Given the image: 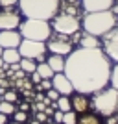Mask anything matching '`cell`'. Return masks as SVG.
<instances>
[{
    "mask_svg": "<svg viewBox=\"0 0 118 124\" xmlns=\"http://www.w3.org/2000/svg\"><path fill=\"white\" fill-rule=\"evenodd\" d=\"M52 28L56 30V33H61V35H74L76 31H79L81 28V21L77 15H72V13H57L54 19H52Z\"/></svg>",
    "mask_w": 118,
    "mask_h": 124,
    "instance_id": "obj_6",
    "label": "cell"
},
{
    "mask_svg": "<svg viewBox=\"0 0 118 124\" xmlns=\"http://www.w3.org/2000/svg\"><path fill=\"white\" fill-rule=\"evenodd\" d=\"M37 120H39V122H48V115L44 113V111H39V113H37Z\"/></svg>",
    "mask_w": 118,
    "mask_h": 124,
    "instance_id": "obj_31",
    "label": "cell"
},
{
    "mask_svg": "<svg viewBox=\"0 0 118 124\" xmlns=\"http://www.w3.org/2000/svg\"><path fill=\"white\" fill-rule=\"evenodd\" d=\"M111 59L100 48H74L65 57V76L70 80L76 93L94 94L109 85Z\"/></svg>",
    "mask_w": 118,
    "mask_h": 124,
    "instance_id": "obj_1",
    "label": "cell"
},
{
    "mask_svg": "<svg viewBox=\"0 0 118 124\" xmlns=\"http://www.w3.org/2000/svg\"><path fill=\"white\" fill-rule=\"evenodd\" d=\"M17 4H19V0H0V8H4V9H11Z\"/></svg>",
    "mask_w": 118,
    "mask_h": 124,
    "instance_id": "obj_25",
    "label": "cell"
},
{
    "mask_svg": "<svg viewBox=\"0 0 118 124\" xmlns=\"http://www.w3.org/2000/svg\"><path fill=\"white\" fill-rule=\"evenodd\" d=\"M31 124H41V122H39V120H33V122H31Z\"/></svg>",
    "mask_w": 118,
    "mask_h": 124,
    "instance_id": "obj_39",
    "label": "cell"
},
{
    "mask_svg": "<svg viewBox=\"0 0 118 124\" xmlns=\"http://www.w3.org/2000/svg\"><path fill=\"white\" fill-rule=\"evenodd\" d=\"M46 96H48V98H50V100H54V102H56V100L59 98V93H57L56 89L52 87V89H48V93H46Z\"/></svg>",
    "mask_w": 118,
    "mask_h": 124,
    "instance_id": "obj_29",
    "label": "cell"
},
{
    "mask_svg": "<svg viewBox=\"0 0 118 124\" xmlns=\"http://www.w3.org/2000/svg\"><path fill=\"white\" fill-rule=\"evenodd\" d=\"M19 52L22 57L28 59H35V61H44V54H46V43L42 41H31V39H22L19 45Z\"/></svg>",
    "mask_w": 118,
    "mask_h": 124,
    "instance_id": "obj_7",
    "label": "cell"
},
{
    "mask_svg": "<svg viewBox=\"0 0 118 124\" xmlns=\"http://www.w3.org/2000/svg\"><path fill=\"white\" fill-rule=\"evenodd\" d=\"M52 87L56 89L59 94H65V96H68V94L74 91L70 80L65 76V72H56L54 76H52Z\"/></svg>",
    "mask_w": 118,
    "mask_h": 124,
    "instance_id": "obj_12",
    "label": "cell"
},
{
    "mask_svg": "<svg viewBox=\"0 0 118 124\" xmlns=\"http://www.w3.org/2000/svg\"><path fill=\"white\" fill-rule=\"evenodd\" d=\"M6 67V63H4V59H2V56H0V69H4Z\"/></svg>",
    "mask_w": 118,
    "mask_h": 124,
    "instance_id": "obj_37",
    "label": "cell"
},
{
    "mask_svg": "<svg viewBox=\"0 0 118 124\" xmlns=\"http://www.w3.org/2000/svg\"><path fill=\"white\" fill-rule=\"evenodd\" d=\"M109 83H111V87H114L118 91V63L111 69V78H109Z\"/></svg>",
    "mask_w": 118,
    "mask_h": 124,
    "instance_id": "obj_24",
    "label": "cell"
},
{
    "mask_svg": "<svg viewBox=\"0 0 118 124\" xmlns=\"http://www.w3.org/2000/svg\"><path fill=\"white\" fill-rule=\"evenodd\" d=\"M77 122V117H76V111H65V115H63V122L61 124H76Z\"/></svg>",
    "mask_w": 118,
    "mask_h": 124,
    "instance_id": "obj_23",
    "label": "cell"
},
{
    "mask_svg": "<svg viewBox=\"0 0 118 124\" xmlns=\"http://www.w3.org/2000/svg\"><path fill=\"white\" fill-rule=\"evenodd\" d=\"M114 2H116V4L113 6V11H114V13H116V17H118V0H114Z\"/></svg>",
    "mask_w": 118,
    "mask_h": 124,
    "instance_id": "obj_36",
    "label": "cell"
},
{
    "mask_svg": "<svg viewBox=\"0 0 118 124\" xmlns=\"http://www.w3.org/2000/svg\"><path fill=\"white\" fill-rule=\"evenodd\" d=\"M26 119H28V113H26V111H19V109H17L15 113H13V120H19V122H24Z\"/></svg>",
    "mask_w": 118,
    "mask_h": 124,
    "instance_id": "obj_26",
    "label": "cell"
},
{
    "mask_svg": "<svg viewBox=\"0 0 118 124\" xmlns=\"http://www.w3.org/2000/svg\"><path fill=\"white\" fill-rule=\"evenodd\" d=\"M37 87L39 89H52V80H41V83H37Z\"/></svg>",
    "mask_w": 118,
    "mask_h": 124,
    "instance_id": "obj_28",
    "label": "cell"
},
{
    "mask_svg": "<svg viewBox=\"0 0 118 124\" xmlns=\"http://www.w3.org/2000/svg\"><path fill=\"white\" fill-rule=\"evenodd\" d=\"M54 108L65 113V111H70V109H72V102H70V98H68V96H65V94H63V96H59V98L54 102Z\"/></svg>",
    "mask_w": 118,
    "mask_h": 124,
    "instance_id": "obj_19",
    "label": "cell"
},
{
    "mask_svg": "<svg viewBox=\"0 0 118 124\" xmlns=\"http://www.w3.org/2000/svg\"><path fill=\"white\" fill-rule=\"evenodd\" d=\"M90 106L98 115L113 117L118 111V91L114 87H103L102 91L94 93Z\"/></svg>",
    "mask_w": 118,
    "mask_h": 124,
    "instance_id": "obj_4",
    "label": "cell"
},
{
    "mask_svg": "<svg viewBox=\"0 0 118 124\" xmlns=\"http://www.w3.org/2000/svg\"><path fill=\"white\" fill-rule=\"evenodd\" d=\"M22 41L21 31L17 30H0V46L2 48H19Z\"/></svg>",
    "mask_w": 118,
    "mask_h": 124,
    "instance_id": "obj_11",
    "label": "cell"
},
{
    "mask_svg": "<svg viewBox=\"0 0 118 124\" xmlns=\"http://www.w3.org/2000/svg\"><path fill=\"white\" fill-rule=\"evenodd\" d=\"M2 96H4L6 102H15V100H17V93H15V91H13V93H11V91H7V93H4Z\"/></svg>",
    "mask_w": 118,
    "mask_h": 124,
    "instance_id": "obj_27",
    "label": "cell"
},
{
    "mask_svg": "<svg viewBox=\"0 0 118 124\" xmlns=\"http://www.w3.org/2000/svg\"><path fill=\"white\" fill-rule=\"evenodd\" d=\"M0 124H7V115L0 113Z\"/></svg>",
    "mask_w": 118,
    "mask_h": 124,
    "instance_id": "obj_33",
    "label": "cell"
},
{
    "mask_svg": "<svg viewBox=\"0 0 118 124\" xmlns=\"http://www.w3.org/2000/svg\"><path fill=\"white\" fill-rule=\"evenodd\" d=\"M22 39H31V41H42L46 43L52 37V24L42 19H26L19 26Z\"/></svg>",
    "mask_w": 118,
    "mask_h": 124,
    "instance_id": "obj_5",
    "label": "cell"
},
{
    "mask_svg": "<svg viewBox=\"0 0 118 124\" xmlns=\"http://www.w3.org/2000/svg\"><path fill=\"white\" fill-rule=\"evenodd\" d=\"M46 63L50 65V69L54 72H63L65 70V56H57V54H52L46 59Z\"/></svg>",
    "mask_w": 118,
    "mask_h": 124,
    "instance_id": "obj_17",
    "label": "cell"
},
{
    "mask_svg": "<svg viewBox=\"0 0 118 124\" xmlns=\"http://www.w3.org/2000/svg\"><path fill=\"white\" fill-rule=\"evenodd\" d=\"M21 15L13 9L0 11V30H17L21 26Z\"/></svg>",
    "mask_w": 118,
    "mask_h": 124,
    "instance_id": "obj_10",
    "label": "cell"
},
{
    "mask_svg": "<svg viewBox=\"0 0 118 124\" xmlns=\"http://www.w3.org/2000/svg\"><path fill=\"white\" fill-rule=\"evenodd\" d=\"M46 50L52 52V54H57V56H65L67 57L68 54L74 50V45H72V41L67 35L57 33L56 37H50V39L46 41Z\"/></svg>",
    "mask_w": 118,
    "mask_h": 124,
    "instance_id": "obj_8",
    "label": "cell"
},
{
    "mask_svg": "<svg viewBox=\"0 0 118 124\" xmlns=\"http://www.w3.org/2000/svg\"><path fill=\"white\" fill-rule=\"evenodd\" d=\"M44 113H46V115H54V109H52V108H44Z\"/></svg>",
    "mask_w": 118,
    "mask_h": 124,
    "instance_id": "obj_35",
    "label": "cell"
},
{
    "mask_svg": "<svg viewBox=\"0 0 118 124\" xmlns=\"http://www.w3.org/2000/svg\"><path fill=\"white\" fill-rule=\"evenodd\" d=\"M63 111H59V109H57V111H54V122H57V124H61L63 122Z\"/></svg>",
    "mask_w": 118,
    "mask_h": 124,
    "instance_id": "obj_30",
    "label": "cell"
},
{
    "mask_svg": "<svg viewBox=\"0 0 118 124\" xmlns=\"http://www.w3.org/2000/svg\"><path fill=\"white\" fill-rule=\"evenodd\" d=\"M19 65H21V69L24 70L26 74L35 72V69H37V63H35V59H28V57H21Z\"/></svg>",
    "mask_w": 118,
    "mask_h": 124,
    "instance_id": "obj_20",
    "label": "cell"
},
{
    "mask_svg": "<svg viewBox=\"0 0 118 124\" xmlns=\"http://www.w3.org/2000/svg\"><path fill=\"white\" fill-rule=\"evenodd\" d=\"M37 72H39V76L42 78V80H52V76H54V70L50 69V65H48L46 61H41L39 65H37V69H35Z\"/></svg>",
    "mask_w": 118,
    "mask_h": 124,
    "instance_id": "obj_18",
    "label": "cell"
},
{
    "mask_svg": "<svg viewBox=\"0 0 118 124\" xmlns=\"http://www.w3.org/2000/svg\"><path fill=\"white\" fill-rule=\"evenodd\" d=\"M79 46H83V48H100L102 46V43H100V39H98L96 35H90V33H83L81 37H79Z\"/></svg>",
    "mask_w": 118,
    "mask_h": 124,
    "instance_id": "obj_16",
    "label": "cell"
},
{
    "mask_svg": "<svg viewBox=\"0 0 118 124\" xmlns=\"http://www.w3.org/2000/svg\"><path fill=\"white\" fill-rule=\"evenodd\" d=\"M83 30L96 37H103L107 31H111L118 24V17L113 9H103V11H92L85 13V19L81 21Z\"/></svg>",
    "mask_w": 118,
    "mask_h": 124,
    "instance_id": "obj_2",
    "label": "cell"
},
{
    "mask_svg": "<svg viewBox=\"0 0 118 124\" xmlns=\"http://www.w3.org/2000/svg\"><path fill=\"white\" fill-rule=\"evenodd\" d=\"M76 124H102L100 119H98V115H92V113H85L81 119H77Z\"/></svg>",
    "mask_w": 118,
    "mask_h": 124,
    "instance_id": "obj_21",
    "label": "cell"
},
{
    "mask_svg": "<svg viewBox=\"0 0 118 124\" xmlns=\"http://www.w3.org/2000/svg\"><path fill=\"white\" fill-rule=\"evenodd\" d=\"M9 124H24V122H19V120H11Z\"/></svg>",
    "mask_w": 118,
    "mask_h": 124,
    "instance_id": "obj_38",
    "label": "cell"
},
{
    "mask_svg": "<svg viewBox=\"0 0 118 124\" xmlns=\"http://www.w3.org/2000/svg\"><path fill=\"white\" fill-rule=\"evenodd\" d=\"M50 124H57V122H50Z\"/></svg>",
    "mask_w": 118,
    "mask_h": 124,
    "instance_id": "obj_42",
    "label": "cell"
},
{
    "mask_svg": "<svg viewBox=\"0 0 118 124\" xmlns=\"http://www.w3.org/2000/svg\"><path fill=\"white\" fill-rule=\"evenodd\" d=\"M2 52H4V48H2V46H0V56H2Z\"/></svg>",
    "mask_w": 118,
    "mask_h": 124,
    "instance_id": "obj_40",
    "label": "cell"
},
{
    "mask_svg": "<svg viewBox=\"0 0 118 124\" xmlns=\"http://www.w3.org/2000/svg\"><path fill=\"white\" fill-rule=\"evenodd\" d=\"M30 76H31V82H33V83H41V80H42V78L39 76V72H37V70H35V72H31Z\"/></svg>",
    "mask_w": 118,
    "mask_h": 124,
    "instance_id": "obj_32",
    "label": "cell"
},
{
    "mask_svg": "<svg viewBox=\"0 0 118 124\" xmlns=\"http://www.w3.org/2000/svg\"><path fill=\"white\" fill-rule=\"evenodd\" d=\"M90 108V102L85 94L77 93L74 98H72V109L76 111V113H87V109Z\"/></svg>",
    "mask_w": 118,
    "mask_h": 124,
    "instance_id": "obj_14",
    "label": "cell"
},
{
    "mask_svg": "<svg viewBox=\"0 0 118 124\" xmlns=\"http://www.w3.org/2000/svg\"><path fill=\"white\" fill-rule=\"evenodd\" d=\"M59 6L61 0H19V8L26 19L52 21L57 15Z\"/></svg>",
    "mask_w": 118,
    "mask_h": 124,
    "instance_id": "obj_3",
    "label": "cell"
},
{
    "mask_svg": "<svg viewBox=\"0 0 118 124\" xmlns=\"http://www.w3.org/2000/svg\"><path fill=\"white\" fill-rule=\"evenodd\" d=\"M7 85H9V82L4 80V78H0V87H7Z\"/></svg>",
    "mask_w": 118,
    "mask_h": 124,
    "instance_id": "obj_34",
    "label": "cell"
},
{
    "mask_svg": "<svg viewBox=\"0 0 118 124\" xmlns=\"http://www.w3.org/2000/svg\"><path fill=\"white\" fill-rule=\"evenodd\" d=\"M113 6H114V0H83V9H85V13L113 9Z\"/></svg>",
    "mask_w": 118,
    "mask_h": 124,
    "instance_id": "obj_13",
    "label": "cell"
},
{
    "mask_svg": "<svg viewBox=\"0 0 118 124\" xmlns=\"http://www.w3.org/2000/svg\"><path fill=\"white\" fill-rule=\"evenodd\" d=\"M68 2H76V0H68Z\"/></svg>",
    "mask_w": 118,
    "mask_h": 124,
    "instance_id": "obj_41",
    "label": "cell"
},
{
    "mask_svg": "<svg viewBox=\"0 0 118 124\" xmlns=\"http://www.w3.org/2000/svg\"><path fill=\"white\" fill-rule=\"evenodd\" d=\"M17 111L15 108V104L13 102H6V100H2L0 102V113H4V115H13Z\"/></svg>",
    "mask_w": 118,
    "mask_h": 124,
    "instance_id": "obj_22",
    "label": "cell"
},
{
    "mask_svg": "<svg viewBox=\"0 0 118 124\" xmlns=\"http://www.w3.org/2000/svg\"><path fill=\"white\" fill-rule=\"evenodd\" d=\"M103 52L111 61L118 63V24L103 35Z\"/></svg>",
    "mask_w": 118,
    "mask_h": 124,
    "instance_id": "obj_9",
    "label": "cell"
},
{
    "mask_svg": "<svg viewBox=\"0 0 118 124\" xmlns=\"http://www.w3.org/2000/svg\"><path fill=\"white\" fill-rule=\"evenodd\" d=\"M0 102H2V100H0Z\"/></svg>",
    "mask_w": 118,
    "mask_h": 124,
    "instance_id": "obj_43",
    "label": "cell"
},
{
    "mask_svg": "<svg viewBox=\"0 0 118 124\" xmlns=\"http://www.w3.org/2000/svg\"><path fill=\"white\" fill-rule=\"evenodd\" d=\"M21 52H19V48H4V52H2V59H4L6 67H9V65H15V63L21 61Z\"/></svg>",
    "mask_w": 118,
    "mask_h": 124,
    "instance_id": "obj_15",
    "label": "cell"
}]
</instances>
